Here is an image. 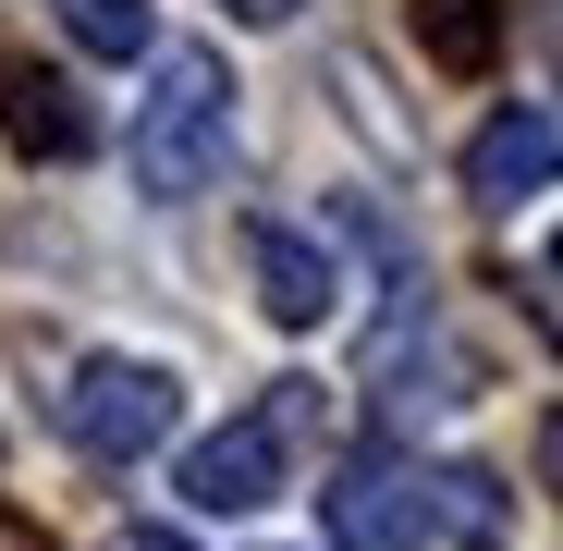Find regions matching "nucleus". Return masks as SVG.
Segmentation results:
<instances>
[{
  "label": "nucleus",
  "mask_w": 563,
  "mask_h": 551,
  "mask_svg": "<svg viewBox=\"0 0 563 551\" xmlns=\"http://www.w3.org/2000/svg\"><path fill=\"white\" fill-rule=\"evenodd\" d=\"M233 172V62L221 49H159V86L135 111V184L147 197H209Z\"/></svg>",
  "instance_id": "f257e3e1"
},
{
  "label": "nucleus",
  "mask_w": 563,
  "mask_h": 551,
  "mask_svg": "<svg viewBox=\"0 0 563 551\" xmlns=\"http://www.w3.org/2000/svg\"><path fill=\"white\" fill-rule=\"evenodd\" d=\"M172 417H184V393H172V367H147V355H86V367H74V393H62V429L99 453V466H135V453H159Z\"/></svg>",
  "instance_id": "f03ea898"
},
{
  "label": "nucleus",
  "mask_w": 563,
  "mask_h": 551,
  "mask_svg": "<svg viewBox=\"0 0 563 551\" xmlns=\"http://www.w3.org/2000/svg\"><path fill=\"white\" fill-rule=\"evenodd\" d=\"M319 515H331V551H429L441 539L429 478H405L393 453H355V466L319 491Z\"/></svg>",
  "instance_id": "7ed1b4c3"
},
{
  "label": "nucleus",
  "mask_w": 563,
  "mask_h": 551,
  "mask_svg": "<svg viewBox=\"0 0 563 551\" xmlns=\"http://www.w3.org/2000/svg\"><path fill=\"white\" fill-rule=\"evenodd\" d=\"M269 491H282V429L269 417H233V429H209L184 453V503L197 515H257Z\"/></svg>",
  "instance_id": "20e7f679"
},
{
  "label": "nucleus",
  "mask_w": 563,
  "mask_h": 551,
  "mask_svg": "<svg viewBox=\"0 0 563 551\" xmlns=\"http://www.w3.org/2000/svg\"><path fill=\"white\" fill-rule=\"evenodd\" d=\"M551 172H563V123H551V111H490L478 135H465V197H478V209L539 197Z\"/></svg>",
  "instance_id": "39448f33"
},
{
  "label": "nucleus",
  "mask_w": 563,
  "mask_h": 551,
  "mask_svg": "<svg viewBox=\"0 0 563 551\" xmlns=\"http://www.w3.org/2000/svg\"><path fill=\"white\" fill-rule=\"evenodd\" d=\"M245 269H257V307H269L282 331H319L331 295H343V283H331V257H319L295 221H245Z\"/></svg>",
  "instance_id": "423d86ee"
},
{
  "label": "nucleus",
  "mask_w": 563,
  "mask_h": 551,
  "mask_svg": "<svg viewBox=\"0 0 563 551\" xmlns=\"http://www.w3.org/2000/svg\"><path fill=\"white\" fill-rule=\"evenodd\" d=\"M0 135H13L25 159H86V135H99V123H86V99H74L62 74L0 62Z\"/></svg>",
  "instance_id": "0eeeda50"
},
{
  "label": "nucleus",
  "mask_w": 563,
  "mask_h": 551,
  "mask_svg": "<svg viewBox=\"0 0 563 551\" xmlns=\"http://www.w3.org/2000/svg\"><path fill=\"white\" fill-rule=\"evenodd\" d=\"M417 49L441 74H490L503 62V13H490V0H417Z\"/></svg>",
  "instance_id": "6e6552de"
},
{
  "label": "nucleus",
  "mask_w": 563,
  "mask_h": 551,
  "mask_svg": "<svg viewBox=\"0 0 563 551\" xmlns=\"http://www.w3.org/2000/svg\"><path fill=\"white\" fill-rule=\"evenodd\" d=\"M49 13L74 25V49H99V62H135L147 49V0H49Z\"/></svg>",
  "instance_id": "1a4fd4ad"
},
{
  "label": "nucleus",
  "mask_w": 563,
  "mask_h": 551,
  "mask_svg": "<svg viewBox=\"0 0 563 551\" xmlns=\"http://www.w3.org/2000/svg\"><path fill=\"white\" fill-rule=\"evenodd\" d=\"M429 503H441V527H503V478H478V466H453V478H429Z\"/></svg>",
  "instance_id": "9d476101"
},
{
  "label": "nucleus",
  "mask_w": 563,
  "mask_h": 551,
  "mask_svg": "<svg viewBox=\"0 0 563 551\" xmlns=\"http://www.w3.org/2000/svg\"><path fill=\"white\" fill-rule=\"evenodd\" d=\"M539 466H551V491H563V405L539 417Z\"/></svg>",
  "instance_id": "9b49d317"
},
{
  "label": "nucleus",
  "mask_w": 563,
  "mask_h": 551,
  "mask_svg": "<svg viewBox=\"0 0 563 551\" xmlns=\"http://www.w3.org/2000/svg\"><path fill=\"white\" fill-rule=\"evenodd\" d=\"M233 13H245V25H295V0H233Z\"/></svg>",
  "instance_id": "f8f14e48"
},
{
  "label": "nucleus",
  "mask_w": 563,
  "mask_h": 551,
  "mask_svg": "<svg viewBox=\"0 0 563 551\" xmlns=\"http://www.w3.org/2000/svg\"><path fill=\"white\" fill-rule=\"evenodd\" d=\"M123 551H184V539H172V527H135V539H123Z\"/></svg>",
  "instance_id": "ddd939ff"
},
{
  "label": "nucleus",
  "mask_w": 563,
  "mask_h": 551,
  "mask_svg": "<svg viewBox=\"0 0 563 551\" xmlns=\"http://www.w3.org/2000/svg\"><path fill=\"white\" fill-rule=\"evenodd\" d=\"M551 269H563V233H551Z\"/></svg>",
  "instance_id": "4468645a"
}]
</instances>
